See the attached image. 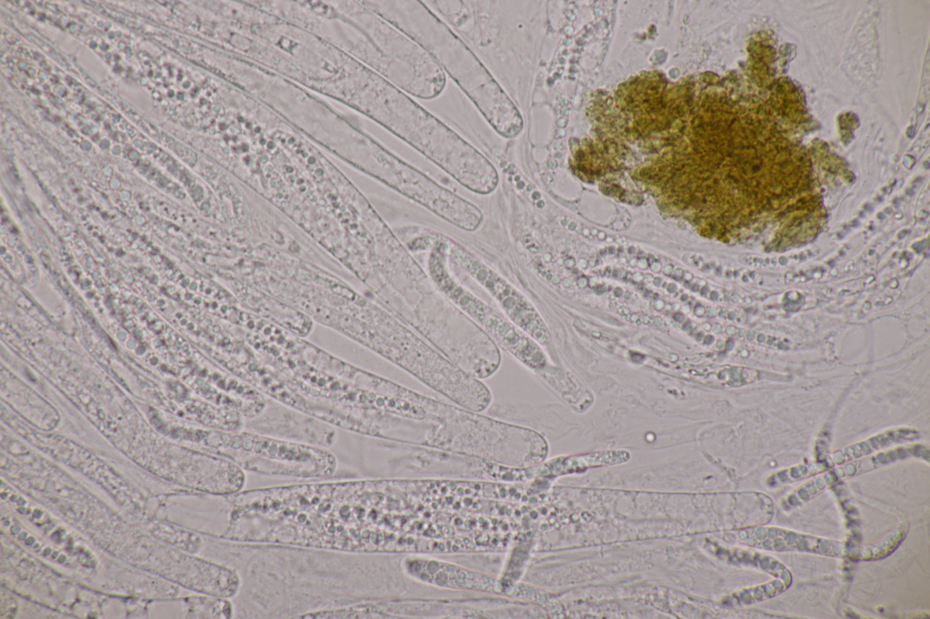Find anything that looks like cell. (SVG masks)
Returning a JSON list of instances; mask_svg holds the SVG:
<instances>
[{"label":"cell","mask_w":930,"mask_h":619,"mask_svg":"<svg viewBox=\"0 0 930 619\" xmlns=\"http://www.w3.org/2000/svg\"><path fill=\"white\" fill-rule=\"evenodd\" d=\"M194 443L244 471L266 476L323 478L333 476L338 466L325 447L252 431L198 428Z\"/></svg>","instance_id":"6da1fadb"},{"label":"cell","mask_w":930,"mask_h":619,"mask_svg":"<svg viewBox=\"0 0 930 619\" xmlns=\"http://www.w3.org/2000/svg\"><path fill=\"white\" fill-rule=\"evenodd\" d=\"M448 257L447 241L437 240L429 256V270L438 288L519 361L533 369L543 368L546 358L538 342L458 284L450 275Z\"/></svg>","instance_id":"7a4b0ae2"},{"label":"cell","mask_w":930,"mask_h":619,"mask_svg":"<svg viewBox=\"0 0 930 619\" xmlns=\"http://www.w3.org/2000/svg\"><path fill=\"white\" fill-rule=\"evenodd\" d=\"M447 243L450 259L489 291L512 323L536 342L549 341L545 323L519 290L460 244L450 240Z\"/></svg>","instance_id":"3957f363"},{"label":"cell","mask_w":930,"mask_h":619,"mask_svg":"<svg viewBox=\"0 0 930 619\" xmlns=\"http://www.w3.org/2000/svg\"><path fill=\"white\" fill-rule=\"evenodd\" d=\"M276 406L265 409L256 418L245 420L249 431L278 438L302 442L321 447L331 446L336 437L331 425L309 414Z\"/></svg>","instance_id":"277c9868"},{"label":"cell","mask_w":930,"mask_h":619,"mask_svg":"<svg viewBox=\"0 0 930 619\" xmlns=\"http://www.w3.org/2000/svg\"><path fill=\"white\" fill-rule=\"evenodd\" d=\"M743 543L770 551H801L824 555H841L843 544L779 527H757L742 535Z\"/></svg>","instance_id":"5b68a950"},{"label":"cell","mask_w":930,"mask_h":619,"mask_svg":"<svg viewBox=\"0 0 930 619\" xmlns=\"http://www.w3.org/2000/svg\"><path fill=\"white\" fill-rule=\"evenodd\" d=\"M917 436L918 433L910 428H895L887 430L865 441L835 452L832 454V460L835 464H842L851 459L868 455L869 453L880 448H885L892 444L915 439Z\"/></svg>","instance_id":"8992f818"},{"label":"cell","mask_w":930,"mask_h":619,"mask_svg":"<svg viewBox=\"0 0 930 619\" xmlns=\"http://www.w3.org/2000/svg\"><path fill=\"white\" fill-rule=\"evenodd\" d=\"M905 535L906 528L901 526L879 542L859 548L858 553L854 554V556L851 557L866 561L885 558L899 546Z\"/></svg>","instance_id":"52a82bcc"},{"label":"cell","mask_w":930,"mask_h":619,"mask_svg":"<svg viewBox=\"0 0 930 619\" xmlns=\"http://www.w3.org/2000/svg\"><path fill=\"white\" fill-rule=\"evenodd\" d=\"M836 478L835 475L827 473L820 477L809 481L796 489L794 493H791L786 500V505L790 507H794L810 500L826 487L831 486L832 483L835 482Z\"/></svg>","instance_id":"ba28073f"},{"label":"cell","mask_w":930,"mask_h":619,"mask_svg":"<svg viewBox=\"0 0 930 619\" xmlns=\"http://www.w3.org/2000/svg\"><path fill=\"white\" fill-rule=\"evenodd\" d=\"M788 585L781 579L777 578L768 583L757 585L742 592V602L752 604L761 602L774 597L784 592Z\"/></svg>","instance_id":"9c48e42d"}]
</instances>
